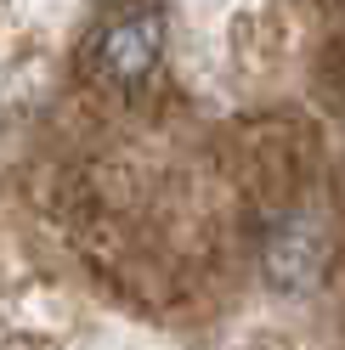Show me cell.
<instances>
[{"mask_svg":"<svg viewBox=\"0 0 345 350\" xmlns=\"http://www.w3.org/2000/svg\"><path fill=\"white\" fill-rule=\"evenodd\" d=\"M334 260V237L329 226L317 221V215H289V221H277L266 249H261V271L277 294H306L322 282V271H329Z\"/></svg>","mask_w":345,"mask_h":350,"instance_id":"1","label":"cell"},{"mask_svg":"<svg viewBox=\"0 0 345 350\" xmlns=\"http://www.w3.org/2000/svg\"><path fill=\"white\" fill-rule=\"evenodd\" d=\"M164 57V23L153 12H136V17H119L97 34V68L119 85H136L153 74V62Z\"/></svg>","mask_w":345,"mask_h":350,"instance_id":"2","label":"cell"}]
</instances>
